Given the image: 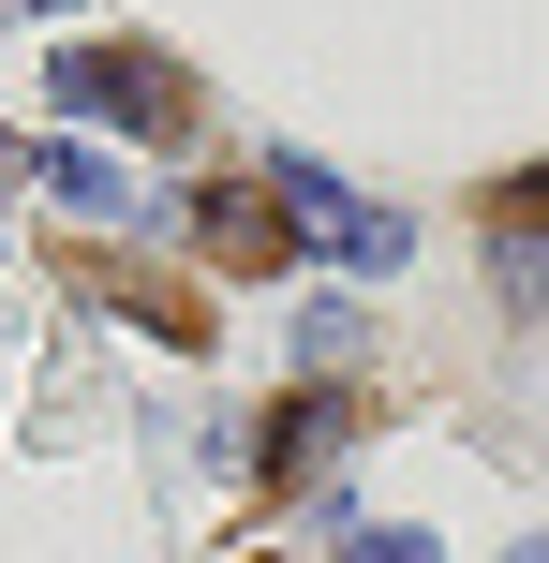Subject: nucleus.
<instances>
[{"instance_id":"nucleus-2","label":"nucleus","mask_w":549,"mask_h":563,"mask_svg":"<svg viewBox=\"0 0 549 563\" xmlns=\"http://www.w3.org/2000/svg\"><path fill=\"white\" fill-rule=\"evenodd\" d=\"M194 238H208V267H238V282L297 253V238H283V194H253V178H223V194L194 208Z\"/></svg>"},{"instance_id":"nucleus-4","label":"nucleus","mask_w":549,"mask_h":563,"mask_svg":"<svg viewBox=\"0 0 549 563\" xmlns=\"http://www.w3.org/2000/svg\"><path fill=\"white\" fill-rule=\"evenodd\" d=\"M491 223H505V238H549V164H535V178H505V194H491Z\"/></svg>"},{"instance_id":"nucleus-3","label":"nucleus","mask_w":549,"mask_h":563,"mask_svg":"<svg viewBox=\"0 0 549 563\" xmlns=\"http://www.w3.org/2000/svg\"><path fill=\"white\" fill-rule=\"evenodd\" d=\"M342 430H356V400H283V430H267V460L297 475V460H327Z\"/></svg>"},{"instance_id":"nucleus-1","label":"nucleus","mask_w":549,"mask_h":563,"mask_svg":"<svg viewBox=\"0 0 549 563\" xmlns=\"http://www.w3.org/2000/svg\"><path fill=\"white\" fill-rule=\"evenodd\" d=\"M59 282H75V297H105V311H134V327H164V341H208V297H194V282L105 253V238H75V253H59Z\"/></svg>"}]
</instances>
